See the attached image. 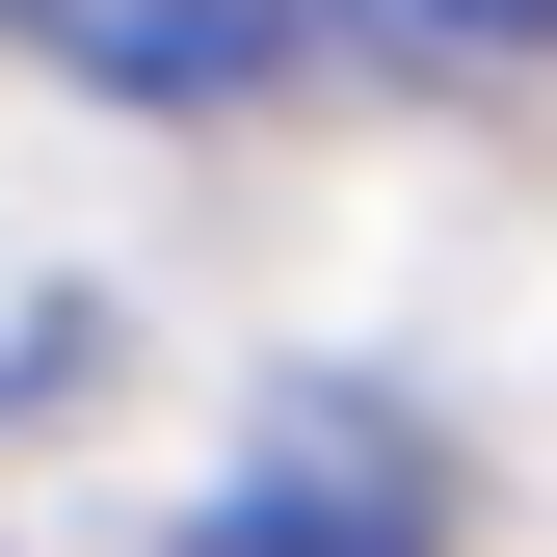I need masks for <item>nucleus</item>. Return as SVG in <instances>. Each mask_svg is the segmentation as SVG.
<instances>
[{
  "label": "nucleus",
  "instance_id": "nucleus-1",
  "mask_svg": "<svg viewBox=\"0 0 557 557\" xmlns=\"http://www.w3.org/2000/svg\"><path fill=\"white\" fill-rule=\"evenodd\" d=\"M0 27H27L81 107H239L265 53L319 27V0H0Z\"/></svg>",
  "mask_w": 557,
  "mask_h": 557
},
{
  "label": "nucleus",
  "instance_id": "nucleus-3",
  "mask_svg": "<svg viewBox=\"0 0 557 557\" xmlns=\"http://www.w3.org/2000/svg\"><path fill=\"white\" fill-rule=\"evenodd\" d=\"M425 53H557V0H398Z\"/></svg>",
  "mask_w": 557,
  "mask_h": 557
},
{
  "label": "nucleus",
  "instance_id": "nucleus-2",
  "mask_svg": "<svg viewBox=\"0 0 557 557\" xmlns=\"http://www.w3.org/2000/svg\"><path fill=\"white\" fill-rule=\"evenodd\" d=\"M186 557H425V531H398V505H345V478H239Z\"/></svg>",
  "mask_w": 557,
  "mask_h": 557
}]
</instances>
